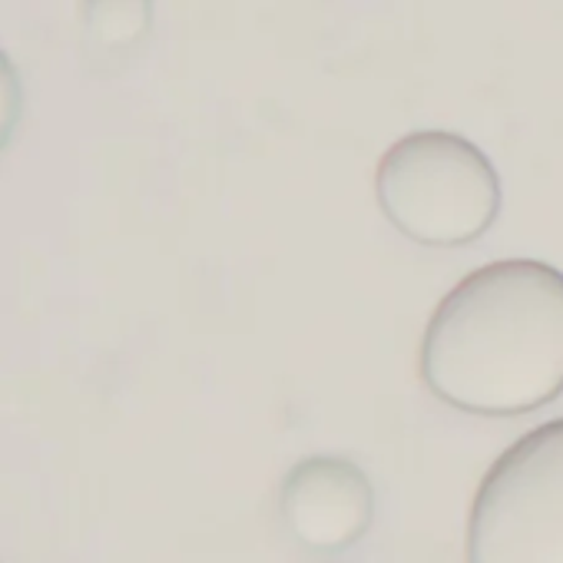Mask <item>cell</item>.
I'll list each match as a JSON object with an SVG mask.
<instances>
[{
    "instance_id": "cell-1",
    "label": "cell",
    "mask_w": 563,
    "mask_h": 563,
    "mask_svg": "<svg viewBox=\"0 0 563 563\" xmlns=\"http://www.w3.org/2000/svg\"><path fill=\"white\" fill-rule=\"evenodd\" d=\"M421 378L467 415L514 418L563 395V272L504 258L467 272L421 339Z\"/></svg>"
},
{
    "instance_id": "cell-2",
    "label": "cell",
    "mask_w": 563,
    "mask_h": 563,
    "mask_svg": "<svg viewBox=\"0 0 563 563\" xmlns=\"http://www.w3.org/2000/svg\"><path fill=\"white\" fill-rule=\"evenodd\" d=\"M375 196L388 222L421 245H467L500 212L494 163L448 130L401 136L378 159Z\"/></svg>"
},
{
    "instance_id": "cell-3",
    "label": "cell",
    "mask_w": 563,
    "mask_h": 563,
    "mask_svg": "<svg viewBox=\"0 0 563 563\" xmlns=\"http://www.w3.org/2000/svg\"><path fill=\"white\" fill-rule=\"evenodd\" d=\"M467 563H563V418L514 441L477 484Z\"/></svg>"
},
{
    "instance_id": "cell-4",
    "label": "cell",
    "mask_w": 563,
    "mask_h": 563,
    "mask_svg": "<svg viewBox=\"0 0 563 563\" xmlns=\"http://www.w3.org/2000/svg\"><path fill=\"white\" fill-rule=\"evenodd\" d=\"M278 510L302 547L332 553L352 547L372 527L375 487L355 461L316 454L282 477Z\"/></svg>"
}]
</instances>
